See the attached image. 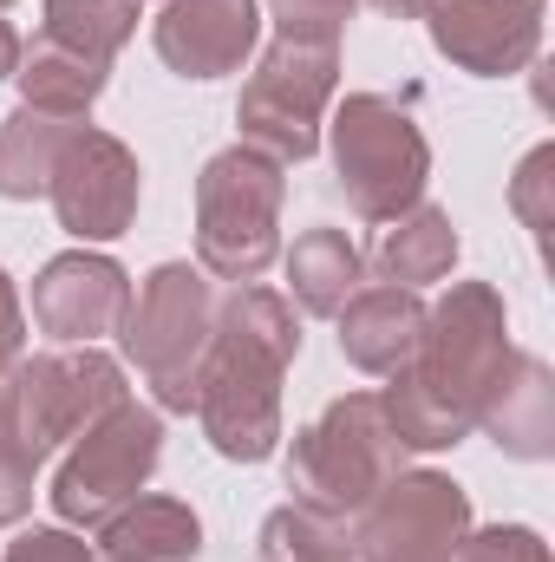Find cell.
Listing matches in <instances>:
<instances>
[{
    "instance_id": "obj_1",
    "label": "cell",
    "mask_w": 555,
    "mask_h": 562,
    "mask_svg": "<svg viewBox=\"0 0 555 562\" xmlns=\"http://www.w3.org/2000/svg\"><path fill=\"white\" fill-rule=\"evenodd\" d=\"M510 314L490 281H451L438 307H424L412 360L380 393L406 451H451L477 431V413L510 360Z\"/></svg>"
},
{
    "instance_id": "obj_16",
    "label": "cell",
    "mask_w": 555,
    "mask_h": 562,
    "mask_svg": "<svg viewBox=\"0 0 555 562\" xmlns=\"http://www.w3.org/2000/svg\"><path fill=\"white\" fill-rule=\"evenodd\" d=\"M477 425L497 438L503 458H523V464L555 458V380H550V360H536V353H510L503 373H497V386H490V400H484V413H477Z\"/></svg>"
},
{
    "instance_id": "obj_31",
    "label": "cell",
    "mask_w": 555,
    "mask_h": 562,
    "mask_svg": "<svg viewBox=\"0 0 555 562\" xmlns=\"http://www.w3.org/2000/svg\"><path fill=\"white\" fill-rule=\"evenodd\" d=\"M373 7H380V13H393V20H424V7H431V0H373Z\"/></svg>"
},
{
    "instance_id": "obj_3",
    "label": "cell",
    "mask_w": 555,
    "mask_h": 562,
    "mask_svg": "<svg viewBox=\"0 0 555 562\" xmlns=\"http://www.w3.org/2000/svg\"><path fill=\"white\" fill-rule=\"evenodd\" d=\"M399 471H406V445H399V431L386 419L380 393L333 400L287 445V491H294V504H307L320 517H340V524H353L373 504V491L393 484Z\"/></svg>"
},
{
    "instance_id": "obj_7",
    "label": "cell",
    "mask_w": 555,
    "mask_h": 562,
    "mask_svg": "<svg viewBox=\"0 0 555 562\" xmlns=\"http://www.w3.org/2000/svg\"><path fill=\"white\" fill-rule=\"evenodd\" d=\"M340 92V46H320V40H281L249 66L242 79V99H236V125L242 144L287 164H307L320 150V125H327V105Z\"/></svg>"
},
{
    "instance_id": "obj_13",
    "label": "cell",
    "mask_w": 555,
    "mask_h": 562,
    "mask_svg": "<svg viewBox=\"0 0 555 562\" xmlns=\"http://www.w3.org/2000/svg\"><path fill=\"white\" fill-rule=\"evenodd\" d=\"M132 307V276L105 249H66L33 276V321L59 347H99Z\"/></svg>"
},
{
    "instance_id": "obj_9",
    "label": "cell",
    "mask_w": 555,
    "mask_h": 562,
    "mask_svg": "<svg viewBox=\"0 0 555 562\" xmlns=\"http://www.w3.org/2000/svg\"><path fill=\"white\" fill-rule=\"evenodd\" d=\"M0 386H7V413H13L33 458L72 445L86 425H99L132 400L125 367L99 347H66V353H33V360L20 353Z\"/></svg>"
},
{
    "instance_id": "obj_24",
    "label": "cell",
    "mask_w": 555,
    "mask_h": 562,
    "mask_svg": "<svg viewBox=\"0 0 555 562\" xmlns=\"http://www.w3.org/2000/svg\"><path fill=\"white\" fill-rule=\"evenodd\" d=\"M33 471H39V458L26 451L20 425L7 413V386H0V530L33 510Z\"/></svg>"
},
{
    "instance_id": "obj_2",
    "label": "cell",
    "mask_w": 555,
    "mask_h": 562,
    "mask_svg": "<svg viewBox=\"0 0 555 562\" xmlns=\"http://www.w3.org/2000/svg\"><path fill=\"white\" fill-rule=\"evenodd\" d=\"M301 353V321L294 301L242 281L229 301H216V334L196 373V425L216 458L229 464H262L281 451V380Z\"/></svg>"
},
{
    "instance_id": "obj_32",
    "label": "cell",
    "mask_w": 555,
    "mask_h": 562,
    "mask_svg": "<svg viewBox=\"0 0 555 562\" xmlns=\"http://www.w3.org/2000/svg\"><path fill=\"white\" fill-rule=\"evenodd\" d=\"M0 7H13V0H0Z\"/></svg>"
},
{
    "instance_id": "obj_5",
    "label": "cell",
    "mask_w": 555,
    "mask_h": 562,
    "mask_svg": "<svg viewBox=\"0 0 555 562\" xmlns=\"http://www.w3.org/2000/svg\"><path fill=\"white\" fill-rule=\"evenodd\" d=\"M125 353L157 393V413H190L196 406V373L216 334V288L196 262H157L138 281L125 321Z\"/></svg>"
},
{
    "instance_id": "obj_10",
    "label": "cell",
    "mask_w": 555,
    "mask_h": 562,
    "mask_svg": "<svg viewBox=\"0 0 555 562\" xmlns=\"http://www.w3.org/2000/svg\"><path fill=\"white\" fill-rule=\"evenodd\" d=\"M471 537V497L444 471H399L353 517V562H451Z\"/></svg>"
},
{
    "instance_id": "obj_17",
    "label": "cell",
    "mask_w": 555,
    "mask_h": 562,
    "mask_svg": "<svg viewBox=\"0 0 555 562\" xmlns=\"http://www.w3.org/2000/svg\"><path fill=\"white\" fill-rule=\"evenodd\" d=\"M99 562H196L203 557V517L183 497L138 491L125 510H112L99 530Z\"/></svg>"
},
{
    "instance_id": "obj_19",
    "label": "cell",
    "mask_w": 555,
    "mask_h": 562,
    "mask_svg": "<svg viewBox=\"0 0 555 562\" xmlns=\"http://www.w3.org/2000/svg\"><path fill=\"white\" fill-rule=\"evenodd\" d=\"M287 288H294L301 314L333 321V314L366 288V256L353 249L347 229H327V223H320V229L294 236V249H287Z\"/></svg>"
},
{
    "instance_id": "obj_25",
    "label": "cell",
    "mask_w": 555,
    "mask_h": 562,
    "mask_svg": "<svg viewBox=\"0 0 555 562\" xmlns=\"http://www.w3.org/2000/svg\"><path fill=\"white\" fill-rule=\"evenodd\" d=\"M353 13H360V0H269V20L281 40H320V46H340Z\"/></svg>"
},
{
    "instance_id": "obj_28",
    "label": "cell",
    "mask_w": 555,
    "mask_h": 562,
    "mask_svg": "<svg viewBox=\"0 0 555 562\" xmlns=\"http://www.w3.org/2000/svg\"><path fill=\"white\" fill-rule=\"evenodd\" d=\"M7 562H99V550L86 543V530L39 524V530H26L20 543H7Z\"/></svg>"
},
{
    "instance_id": "obj_6",
    "label": "cell",
    "mask_w": 555,
    "mask_h": 562,
    "mask_svg": "<svg viewBox=\"0 0 555 562\" xmlns=\"http://www.w3.org/2000/svg\"><path fill=\"white\" fill-rule=\"evenodd\" d=\"M327 150H333V177H340L353 216L393 223L412 203H424L431 144L412 125V112L393 105L386 92H347L327 125Z\"/></svg>"
},
{
    "instance_id": "obj_30",
    "label": "cell",
    "mask_w": 555,
    "mask_h": 562,
    "mask_svg": "<svg viewBox=\"0 0 555 562\" xmlns=\"http://www.w3.org/2000/svg\"><path fill=\"white\" fill-rule=\"evenodd\" d=\"M13 72H20V33L0 20V79H13Z\"/></svg>"
},
{
    "instance_id": "obj_4",
    "label": "cell",
    "mask_w": 555,
    "mask_h": 562,
    "mask_svg": "<svg viewBox=\"0 0 555 562\" xmlns=\"http://www.w3.org/2000/svg\"><path fill=\"white\" fill-rule=\"evenodd\" d=\"M281 196L287 177L275 157L249 144L216 150L196 177V269L229 288L269 276L281 256Z\"/></svg>"
},
{
    "instance_id": "obj_8",
    "label": "cell",
    "mask_w": 555,
    "mask_h": 562,
    "mask_svg": "<svg viewBox=\"0 0 555 562\" xmlns=\"http://www.w3.org/2000/svg\"><path fill=\"white\" fill-rule=\"evenodd\" d=\"M163 464V413L125 400L118 413L86 425L53 477V517L66 530H99L112 510H125Z\"/></svg>"
},
{
    "instance_id": "obj_21",
    "label": "cell",
    "mask_w": 555,
    "mask_h": 562,
    "mask_svg": "<svg viewBox=\"0 0 555 562\" xmlns=\"http://www.w3.org/2000/svg\"><path fill=\"white\" fill-rule=\"evenodd\" d=\"M380 276L393 288H424V281H444L457 262V229H451V210L438 203H412L406 216H393V229L380 236Z\"/></svg>"
},
{
    "instance_id": "obj_22",
    "label": "cell",
    "mask_w": 555,
    "mask_h": 562,
    "mask_svg": "<svg viewBox=\"0 0 555 562\" xmlns=\"http://www.w3.org/2000/svg\"><path fill=\"white\" fill-rule=\"evenodd\" d=\"M138 13H144V0H46V40L112 66L132 46Z\"/></svg>"
},
{
    "instance_id": "obj_11",
    "label": "cell",
    "mask_w": 555,
    "mask_h": 562,
    "mask_svg": "<svg viewBox=\"0 0 555 562\" xmlns=\"http://www.w3.org/2000/svg\"><path fill=\"white\" fill-rule=\"evenodd\" d=\"M46 196H53L59 229H66L79 249L118 243V236L138 223V203H144L138 150L125 138H112V132H99V125H79V132L66 138V150H59V164H53Z\"/></svg>"
},
{
    "instance_id": "obj_18",
    "label": "cell",
    "mask_w": 555,
    "mask_h": 562,
    "mask_svg": "<svg viewBox=\"0 0 555 562\" xmlns=\"http://www.w3.org/2000/svg\"><path fill=\"white\" fill-rule=\"evenodd\" d=\"M105 79H112L105 59H86V53H72V46L46 40V33H39L33 46H20V72H13L20 105L53 112V119H92Z\"/></svg>"
},
{
    "instance_id": "obj_14",
    "label": "cell",
    "mask_w": 555,
    "mask_h": 562,
    "mask_svg": "<svg viewBox=\"0 0 555 562\" xmlns=\"http://www.w3.org/2000/svg\"><path fill=\"white\" fill-rule=\"evenodd\" d=\"M150 40L177 79H223L249 66L262 40V7L256 0H163L150 20Z\"/></svg>"
},
{
    "instance_id": "obj_15",
    "label": "cell",
    "mask_w": 555,
    "mask_h": 562,
    "mask_svg": "<svg viewBox=\"0 0 555 562\" xmlns=\"http://www.w3.org/2000/svg\"><path fill=\"white\" fill-rule=\"evenodd\" d=\"M333 321H340V353H347V367H360V373H373V380H393V373L412 360L418 334H424V301H418V288L373 281V288H360Z\"/></svg>"
},
{
    "instance_id": "obj_27",
    "label": "cell",
    "mask_w": 555,
    "mask_h": 562,
    "mask_svg": "<svg viewBox=\"0 0 555 562\" xmlns=\"http://www.w3.org/2000/svg\"><path fill=\"white\" fill-rule=\"evenodd\" d=\"M451 562H550V543L530 524H490V530L471 524V537L457 543Z\"/></svg>"
},
{
    "instance_id": "obj_20",
    "label": "cell",
    "mask_w": 555,
    "mask_h": 562,
    "mask_svg": "<svg viewBox=\"0 0 555 562\" xmlns=\"http://www.w3.org/2000/svg\"><path fill=\"white\" fill-rule=\"evenodd\" d=\"M79 125H86V119H53V112H33V105H13V112L0 119V196H7V203L46 196L53 164H59V150H66V138H72Z\"/></svg>"
},
{
    "instance_id": "obj_23",
    "label": "cell",
    "mask_w": 555,
    "mask_h": 562,
    "mask_svg": "<svg viewBox=\"0 0 555 562\" xmlns=\"http://www.w3.org/2000/svg\"><path fill=\"white\" fill-rule=\"evenodd\" d=\"M262 562H353V524L307 504H281L262 524Z\"/></svg>"
},
{
    "instance_id": "obj_12",
    "label": "cell",
    "mask_w": 555,
    "mask_h": 562,
    "mask_svg": "<svg viewBox=\"0 0 555 562\" xmlns=\"http://www.w3.org/2000/svg\"><path fill=\"white\" fill-rule=\"evenodd\" d=\"M550 0H431V46L471 79H510L543 53Z\"/></svg>"
},
{
    "instance_id": "obj_29",
    "label": "cell",
    "mask_w": 555,
    "mask_h": 562,
    "mask_svg": "<svg viewBox=\"0 0 555 562\" xmlns=\"http://www.w3.org/2000/svg\"><path fill=\"white\" fill-rule=\"evenodd\" d=\"M26 353V307H20V288L13 276L0 269V380H7V367Z\"/></svg>"
},
{
    "instance_id": "obj_26",
    "label": "cell",
    "mask_w": 555,
    "mask_h": 562,
    "mask_svg": "<svg viewBox=\"0 0 555 562\" xmlns=\"http://www.w3.org/2000/svg\"><path fill=\"white\" fill-rule=\"evenodd\" d=\"M550 190H555V144H536L530 157H523V170H517V183H510V210L523 216V229L543 243L555 223L550 210Z\"/></svg>"
}]
</instances>
